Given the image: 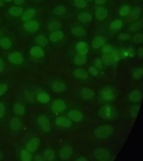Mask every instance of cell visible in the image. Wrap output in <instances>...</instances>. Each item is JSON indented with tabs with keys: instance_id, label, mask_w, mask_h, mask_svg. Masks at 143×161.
I'll return each mask as SVG.
<instances>
[{
	"instance_id": "obj_1",
	"label": "cell",
	"mask_w": 143,
	"mask_h": 161,
	"mask_svg": "<svg viewBox=\"0 0 143 161\" xmlns=\"http://www.w3.org/2000/svg\"><path fill=\"white\" fill-rule=\"evenodd\" d=\"M113 133V128L109 125H103L96 128L94 132L96 137L105 139L110 137Z\"/></svg>"
},
{
	"instance_id": "obj_2",
	"label": "cell",
	"mask_w": 143,
	"mask_h": 161,
	"mask_svg": "<svg viewBox=\"0 0 143 161\" xmlns=\"http://www.w3.org/2000/svg\"><path fill=\"white\" fill-rule=\"evenodd\" d=\"M115 114V108L111 106L106 105L101 107L98 111V115L104 119H110Z\"/></svg>"
},
{
	"instance_id": "obj_3",
	"label": "cell",
	"mask_w": 143,
	"mask_h": 161,
	"mask_svg": "<svg viewBox=\"0 0 143 161\" xmlns=\"http://www.w3.org/2000/svg\"><path fill=\"white\" fill-rule=\"evenodd\" d=\"M95 157L100 161H106L110 157L109 151L104 148H97L94 152Z\"/></svg>"
},
{
	"instance_id": "obj_4",
	"label": "cell",
	"mask_w": 143,
	"mask_h": 161,
	"mask_svg": "<svg viewBox=\"0 0 143 161\" xmlns=\"http://www.w3.org/2000/svg\"><path fill=\"white\" fill-rule=\"evenodd\" d=\"M102 97L106 100L112 101L115 98V90L111 87H104L102 90Z\"/></svg>"
},
{
	"instance_id": "obj_5",
	"label": "cell",
	"mask_w": 143,
	"mask_h": 161,
	"mask_svg": "<svg viewBox=\"0 0 143 161\" xmlns=\"http://www.w3.org/2000/svg\"><path fill=\"white\" fill-rule=\"evenodd\" d=\"M38 123L39 124L42 129L45 131L48 132L50 131L51 127L50 122L48 118L45 116H40L38 119Z\"/></svg>"
},
{
	"instance_id": "obj_6",
	"label": "cell",
	"mask_w": 143,
	"mask_h": 161,
	"mask_svg": "<svg viewBox=\"0 0 143 161\" xmlns=\"http://www.w3.org/2000/svg\"><path fill=\"white\" fill-rule=\"evenodd\" d=\"M40 140L39 139L36 138H32L30 139L26 144L27 149L29 152H34L39 146Z\"/></svg>"
},
{
	"instance_id": "obj_7",
	"label": "cell",
	"mask_w": 143,
	"mask_h": 161,
	"mask_svg": "<svg viewBox=\"0 0 143 161\" xmlns=\"http://www.w3.org/2000/svg\"><path fill=\"white\" fill-rule=\"evenodd\" d=\"M73 153V149L70 146H65L60 151V157L62 160L68 159Z\"/></svg>"
},
{
	"instance_id": "obj_8",
	"label": "cell",
	"mask_w": 143,
	"mask_h": 161,
	"mask_svg": "<svg viewBox=\"0 0 143 161\" xmlns=\"http://www.w3.org/2000/svg\"><path fill=\"white\" fill-rule=\"evenodd\" d=\"M108 16L107 10L103 7L97 8L95 11V16L98 20L102 21L104 20Z\"/></svg>"
},
{
	"instance_id": "obj_9",
	"label": "cell",
	"mask_w": 143,
	"mask_h": 161,
	"mask_svg": "<svg viewBox=\"0 0 143 161\" xmlns=\"http://www.w3.org/2000/svg\"><path fill=\"white\" fill-rule=\"evenodd\" d=\"M66 108V105L63 100H57L52 105V109L57 113H60Z\"/></svg>"
},
{
	"instance_id": "obj_10",
	"label": "cell",
	"mask_w": 143,
	"mask_h": 161,
	"mask_svg": "<svg viewBox=\"0 0 143 161\" xmlns=\"http://www.w3.org/2000/svg\"><path fill=\"white\" fill-rule=\"evenodd\" d=\"M8 59L12 63L16 64H20L24 61L23 55L19 53H13L10 54Z\"/></svg>"
},
{
	"instance_id": "obj_11",
	"label": "cell",
	"mask_w": 143,
	"mask_h": 161,
	"mask_svg": "<svg viewBox=\"0 0 143 161\" xmlns=\"http://www.w3.org/2000/svg\"><path fill=\"white\" fill-rule=\"evenodd\" d=\"M56 123L59 126L63 128H68L72 125L71 122L69 119L65 117H59L56 120Z\"/></svg>"
},
{
	"instance_id": "obj_12",
	"label": "cell",
	"mask_w": 143,
	"mask_h": 161,
	"mask_svg": "<svg viewBox=\"0 0 143 161\" xmlns=\"http://www.w3.org/2000/svg\"><path fill=\"white\" fill-rule=\"evenodd\" d=\"M140 14V8H135L128 15V20L130 22L136 21L139 18Z\"/></svg>"
},
{
	"instance_id": "obj_13",
	"label": "cell",
	"mask_w": 143,
	"mask_h": 161,
	"mask_svg": "<svg viewBox=\"0 0 143 161\" xmlns=\"http://www.w3.org/2000/svg\"><path fill=\"white\" fill-rule=\"evenodd\" d=\"M143 93L142 92L135 90L130 93V100L133 102H138L142 100Z\"/></svg>"
},
{
	"instance_id": "obj_14",
	"label": "cell",
	"mask_w": 143,
	"mask_h": 161,
	"mask_svg": "<svg viewBox=\"0 0 143 161\" xmlns=\"http://www.w3.org/2000/svg\"><path fill=\"white\" fill-rule=\"evenodd\" d=\"M68 116L69 118H71L72 120L75 121V122H80L82 118L83 115L80 113L79 111L76 110H71L68 113Z\"/></svg>"
},
{
	"instance_id": "obj_15",
	"label": "cell",
	"mask_w": 143,
	"mask_h": 161,
	"mask_svg": "<svg viewBox=\"0 0 143 161\" xmlns=\"http://www.w3.org/2000/svg\"><path fill=\"white\" fill-rule=\"evenodd\" d=\"M87 61V55L86 54H82L78 53L76 55L73 61L74 63L78 66H80L84 64Z\"/></svg>"
},
{
	"instance_id": "obj_16",
	"label": "cell",
	"mask_w": 143,
	"mask_h": 161,
	"mask_svg": "<svg viewBox=\"0 0 143 161\" xmlns=\"http://www.w3.org/2000/svg\"><path fill=\"white\" fill-rule=\"evenodd\" d=\"M30 54L34 57L41 58L44 56V50L40 46H35L32 47L30 50Z\"/></svg>"
},
{
	"instance_id": "obj_17",
	"label": "cell",
	"mask_w": 143,
	"mask_h": 161,
	"mask_svg": "<svg viewBox=\"0 0 143 161\" xmlns=\"http://www.w3.org/2000/svg\"><path fill=\"white\" fill-rule=\"evenodd\" d=\"M76 49L78 53L86 54L88 52V46L86 42H80L76 46Z\"/></svg>"
},
{
	"instance_id": "obj_18",
	"label": "cell",
	"mask_w": 143,
	"mask_h": 161,
	"mask_svg": "<svg viewBox=\"0 0 143 161\" xmlns=\"http://www.w3.org/2000/svg\"><path fill=\"white\" fill-rule=\"evenodd\" d=\"M64 34L63 32L61 31H56L52 32L49 38L52 41L56 42L58 41L61 39L63 38Z\"/></svg>"
},
{
	"instance_id": "obj_19",
	"label": "cell",
	"mask_w": 143,
	"mask_h": 161,
	"mask_svg": "<svg viewBox=\"0 0 143 161\" xmlns=\"http://www.w3.org/2000/svg\"><path fill=\"white\" fill-rule=\"evenodd\" d=\"M106 41L105 40L100 37H96L94 39L92 42V46L94 48L97 49L100 48L102 46H103V44L105 43Z\"/></svg>"
},
{
	"instance_id": "obj_20",
	"label": "cell",
	"mask_w": 143,
	"mask_h": 161,
	"mask_svg": "<svg viewBox=\"0 0 143 161\" xmlns=\"http://www.w3.org/2000/svg\"><path fill=\"white\" fill-rule=\"evenodd\" d=\"M78 19L82 23H88L92 20V15L87 12H81L78 16Z\"/></svg>"
},
{
	"instance_id": "obj_21",
	"label": "cell",
	"mask_w": 143,
	"mask_h": 161,
	"mask_svg": "<svg viewBox=\"0 0 143 161\" xmlns=\"http://www.w3.org/2000/svg\"><path fill=\"white\" fill-rule=\"evenodd\" d=\"M24 26L25 29L29 31H35L37 30L39 28V24L34 21L27 22Z\"/></svg>"
},
{
	"instance_id": "obj_22",
	"label": "cell",
	"mask_w": 143,
	"mask_h": 161,
	"mask_svg": "<svg viewBox=\"0 0 143 161\" xmlns=\"http://www.w3.org/2000/svg\"><path fill=\"white\" fill-rule=\"evenodd\" d=\"M74 75L75 77L82 79H86L88 76L87 72L85 70L81 68L76 69L74 72Z\"/></svg>"
},
{
	"instance_id": "obj_23",
	"label": "cell",
	"mask_w": 143,
	"mask_h": 161,
	"mask_svg": "<svg viewBox=\"0 0 143 161\" xmlns=\"http://www.w3.org/2000/svg\"><path fill=\"white\" fill-rule=\"evenodd\" d=\"M52 88L56 92H63L65 89V86L62 82H54L52 84Z\"/></svg>"
},
{
	"instance_id": "obj_24",
	"label": "cell",
	"mask_w": 143,
	"mask_h": 161,
	"mask_svg": "<svg viewBox=\"0 0 143 161\" xmlns=\"http://www.w3.org/2000/svg\"><path fill=\"white\" fill-rule=\"evenodd\" d=\"M81 93H82V95L83 96V97L86 99L92 98L95 95L94 92L91 89L88 88H83L81 91Z\"/></svg>"
},
{
	"instance_id": "obj_25",
	"label": "cell",
	"mask_w": 143,
	"mask_h": 161,
	"mask_svg": "<svg viewBox=\"0 0 143 161\" xmlns=\"http://www.w3.org/2000/svg\"><path fill=\"white\" fill-rule=\"evenodd\" d=\"M72 33L77 37H81L85 35L86 32L80 26H76L72 29Z\"/></svg>"
},
{
	"instance_id": "obj_26",
	"label": "cell",
	"mask_w": 143,
	"mask_h": 161,
	"mask_svg": "<svg viewBox=\"0 0 143 161\" xmlns=\"http://www.w3.org/2000/svg\"><path fill=\"white\" fill-rule=\"evenodd\" d=\"M14 113L18 115H22L25 113L24 106L20 103H17L14 107Z\"/></svg>"
},
{
	"instance_id": "obj_27",
	"label": "cell",
	"mask_w": 143,
	"mask_h": 161,
	"mask_svg": "<svg viewBox=\"0 0 143 161\" xmlns=\"http://www.w3.org/2000/svg\"><path fill=\"white\" fill-rule=\"evenodd\" d=\"M35 13V10L34 8H30L28 10L23 16V20L24 21H28L30 20Z\"/></svg>"
},
{
	"instance_id": "obj_28",
	"label": "cell",
	"mask_w": 143,
	"mask_h": 161,
	"mask_svg": "<svg viewBox=\"0 0 143 161\" xmlns=\"http://www.w3.org/2000/svg\"><path fill=\"white\" fill-rule=\"evenodd\" d=\"M23 10L21 8H18V7H12L10 8L9 10V13L11 15L14 16H18L21 15L23 14Z\"/></svg>"
},
{
	"instance_id": "obj_29",
	"label": "cell",
	"mask_w": 143,
	"mask_h": 161,
	"mask_svg": "<svg viewBox=\"0 0 143 161\" xmlns=\"http://www.w3.org/2000/svg\"><path fill=\"white\" fill-rule=\"evenodd\" d=\"M143 22L142 20H139L133 23L130 25V30L133 31H136L142 29L143 27Z\"/></svg>"
},
{
	"instance_id": "obj_30",
	"label": "cell",
	"mask_w": 143,
	"mask_h": 161,
	"mask_svg": "<svg viewBox=\"0 0 143 161\" xmlns=\"http://www.w3.org/2000/svg\"><path fill=\"white\" fill-rule=\"evenodd\" d=\"M35 41L38 44L41 45L42 46H46L48 44V41L47 39L43 35H39L35 39Z\"/></svg>"
},
{
	"instance_id": "obj_31",
	"label": "cell",
	"mask_w": 143,
	"mask_h": 161,
	"mask_svg": "<svg viewBox=\"0 0 143 161\" xmlns=\"http://www.w3.org/2000/svg\"><path fill=\"white\" fill-rule=\"evenodd\" d=\"M11 125L12 129L15 130L19 129L21 127V121L20 119L18 117H14L11 122Z\"/></svg>"
},
{
	"instance_id": "obj_32",
	"label": "cell",
	"mask_w": 143,
	"mask_h": 161,
	"mask_svg": "<svg viewBox=\"0 0 143 161\" xmlns=\"http://www.w3.org/2000/svg\"><path fill=\"white\" fill-rule=\"evenodd\" d=\"M38 100L41 102L43 104L48 103L50 100V97L48 94L45 93H41L38 95Z\"/></svg>"
},
{
	"instance_id": "obj_33",
	"label": "cell",
	"mask_w": 143,
	"mask_h": 161,
	"mask_svg": "<svg viewBox=\"0 0 143 161\" xmlns=\"http://www.w3.org/2000/svg\"><path fill=\"white\" fill-rule=\"evenodd\" d=\"M130 12V7L128 5H124L120 8L119 15L121 16H126Z\"/></svg>"
},
{
	"instance_id": "obj_34",
	"label": "cell",
	"mask_w": 143,
	"mask_h": 161,
	"mask_svg": "<svg viewBox=\"0 0 143 161\" xmlns=\"http://www.w3.org/2000/svg\"><path fill=\"white\" fill-rule=\"evenodd\" d=\"M102 60L106 65H111L113 64L115 61L112 57L111 55H109L107 54H104L102 57Z\"/></svg>"
},
{
	"instance_id": "obj_35",
	"label": "cell",
	"mask_w": 143,
	"mask_h": 161,
	"mask_svg": "<svg viewBox=\"0 0 143 161\" xmlns=\"http://www.w3.org/2000/svg\"><path fill=\"white\" fill-rule=\"evenodd\" d=\"M21 160L24 161H29L32 160V155L26 150H23L20 153Z\"/></svg>"
},
{
	"instance_id": "obj_36",
	"label": "cell",
	"mask_w": 143,
	"mask_h": 161,
	"mask_svg": "<svg viewBox=\"0 0 143 161\" xmlns=\"http://www.w3.org/2000/svg\"><path fill=\"white\" fill-rule=\"evenodd\" d=\"M44 157L46 160H49V161H51V160H53L55 157H56V155H55V153L52 150V149H47L45 152V153H44Z\"/></svg>"
},
{
	"instance_id": "obj_37",
	"label": "cell",
	"mask_w": 143,
	"mask_h": 161,
	"mask_svg": "<svg viewBox=\"0 0 143 161\" xmlns=\"http://www.w3.org/2000/svg\"><path fill=\"white\" fill-rule=\"evenodd\" d=\"M11 45V42L8 39L2 38L0 40V46L5 49H9Z\"/></svg>"
},
{
	"instance_id": "obj_38",
	"label": "cell",
	"mask_w": 143,
	"mask_h": 161,
	"mask_svg": "<svg viewBox=\"0 0 143 161\" xmlns=\"http://www.w3.org/2000/svg\"><path fill=\"white\" fill-rule=\"evenodd\" d=\"M123 25L122 22L120 20H115L112 21L110 27L113 30H118L120 29Z\"/></svg>"
},
{
	"instance_id": "obj_39",
	"label": "cell",
	"mask_w": 143,
	"mask_h": 161,
	"mask_svg": "<svg viewBox=\"0 0 143 161\" xmlns=\"http://www.w3.org/2000/svg\"><path fill=\"white\" fill-rule=\"evenodd\" d=\"M74 4L77 8H86L87 6L85 0H74Z\"/></svg>"
},
{
	"instance_id": "obj_40",
	"label": "cell",
	"mask_w": 143,
	"mask_h": 161,
	"mask_svg": "<svg viewBox=\"0 0 143 161\" xmlns=\"http://www.w3.org/2000/svg\"><path fill=\"white\" fill-rule=\"evenodd\" d=\"M61 27V24L58 22L54 21L49 23L48 29L50 31H54L59 29Z\"/></svg>"
},
{
	"instance_id": "obj_41",
	"label": "cell",
	"mask_w": 143,
	"mask_h": 161,
	"mask_svg": "<svg viewBox=\"0 0 143 161\" xmlns=\"http://www.w3.org/2000/svg\"><path fill=\"white\" fill-rule=\"evenodd\" d=\"M65 8L63 6H59L55 8L54 10V13L56 15H61L65 12Z\"/></svg>"
},
{
	"instance_id": "obj_42",
	"label": "cell",
	"mask_w": 143,
	"mask_h": 161,
	"mask_svg": "<svg viewBox=\"0 0 143 161\" xmlns=\"http://www.w3.org/2000/svg\"><path fill=\"white\" fill-rule=\"evenodd\" d=\"M143 76V69H136L133 73V77L136 79H140Z\"/></svg>"
},
{
	"instance_id": "obj_43",
	"label": "cell",
	"mask_w": 143,
	"mask_h": 161,
	"mask_svg": "<svg viewBox=\"0 0 143 161\" xmlns=\"http://www.w3.org/2000/svg\"><path fill=\"white\" fill-rule=\"evenodd\" d=\"M139 109H140V105H135L133 106L131 108V110H130L131 115L134 117H136L138 115Z\"/></svg>"
},
{
	"instance_id": "obj_44",
	"label": "cell",
	"mask_w": 143,
	"mask_h": 161,
	"mask_svg": "<svg viewBox=\"0 0 143 161\" xmlns=\"http://www.w3.org/2000/svg\"><path fill=\"white\" fill-rule=\"evenodd\" d=\"M133 39L135 43H141L143 41V34L138 33L134 35Z\"/></svg>"
},
{
	"instance_id": "obj_45",
	"label": "cell",
	"mask_w": 143,
	"mask_h": 161,
	"mask_svg": "<svg viewBox=\"0 0 143 161\" xmlns=\"http://www.w3.org/2000/svg\"><path fill=\"white\" fill-rule=\"evenodd\" d=\"M88 70L89 72V73L92 75L93 76H96L97 75H98V70L95 67H89V68H88Z\"/></svg>"
},
{
	"instance_id": "obj_46",
	"label": "cell",
	"mask_w": 143,
	"mask_h": 161,
	"mask_svg": "<svg viewBox=\"0 0 143 161\" xmlns=\"http://www.w3.org/2000/svg\"><path fill=\"white\" fill-rule=\"evenodd\" d=\"M112 50V48L111 46L107 45L103 46L102 48V51L104 53L107 54L111 52Z\"/></svg>"
},
{
	"instance_id": "obj_47",
	"label": "cell",
	"mask_w": 143,
	"mask_h": 161,
	"mask_svg": "<svg viewBox=\"0 0 143 161\" xmlns=\"http://www.w3.org/2000/svg\"><path fill=\"white\" fill-rule=\"evenodd\" d=\"M119 38L121 40L125 41V40H127L128 39H129L130 35L126 33H122V34H120Z\"/></svg>"
},
{
	"instance_id": "obj_48",
	"label": "cell",
	"mask_w": 143,
	"mask_h": 161,
	"mask_svg": "<svg viewBox=\"0 0 143 161\" xmlns=\"http://www.w3.org/2000/svg\"><path fill=\"white\" fill-rule=\"evenodd\" d=\"M7 90V86L6 84H0V96L2 95Z\"/></svg>"
},
{
	"instance_id": "obj_49",
	"label": "cell",
	"mask_w": 143,
	"mask_h": 161,
	"mask_svg": "<svg viewBox=\"0 0 143 161\" xmlns=\"http://www.w3.org/2000/svg\"><path fill=\"white\" fill-rule=\"evenodd\" d=\"M112 57V58L113 59L114 61H119V54L116 51H114L111 54Z\"/></svg>"
},
{
	"instance_id": "obj_50",
	"label": "cell",
	"mask_w": 143,
	"mask_h": 161,
	"mask_svg": "<svg viewBox=\"0 0 143 161\" xmlns=\"http://www.w3.org/2000/svg\"><path fill=\"white\" fill-rule=\"evenodd\" d=\"M5 114V106L4 105L0 102V117H2Z\"/></svg>"
},
{
	"instance_id": "obj_51",
	"label": "cell",
	"mask_w": 143,
	"mask_h": 161,
	"mask_svg": "<svg viewBox=\"0 0 143 161\" xmlns=\"http://www.w3.org/2000/svg\"><path fill=\"white\" fill-rule=\"evenodd\" d=\"M95 64L96 67H97L98 68H101L102 67V63L100 59H97L95 61Z\"/></svg>"
},
{
	"instance_id": "obj_52",
	"label": "cell",
	"mask_w": 143,
	"mask_h": 161,
	"mask_svg": "<svg viewBox=\"0 0 143 161\" xmlns=\"http://www.w3.org/2000/svg\"><path fill=\"white\" fill-rule=\"evenodd\" d=\"M107 0H95V3L97 5H103Z\"/></svg>"
},
{
	"instance_id": "obj_53",
	"label": "cell",
	"mask_w": 143,
	"mask_h": 161,
	"mask_svg": "<svg viewBox=\"0 0 143 161\" xmlns=\"http://www.w3.org/2000/svg\"><path fill=\"white\" fill-rule=\"evenodd\" d=\"M138 55L140 58H143V48H140L138 49Z\"/></svg>"
},
{
	"instance_id": "obj_54",
	"label": "cell",
	"mask_w": 143,
	"mask_h": 161,
	"mask_svg": "<svg viewBox=\"0 0 143 161\" xmlns=\"http://www.w3.org/2000/svg\"><path fill=\"white\" fill-rule=\"evenodd\" d=\"M4 68V64L2 59L0 58V73H1Z\"/></svg>"
},
{
	"instance_id": "obj_55",
	"label": "cell",
	"mask_w": 143,
	"mask_h": 161,
	"mask_svg": "<svg viewBox=\"0 0 143 161\" xmlns=\"http://www.w3.org/2000/svg\"><path fill=\"white\" fill-rule=\"evenodd\" d=\"M15 2L17 5H21L24 3V0H15Z\"/></svg>"
},
{
	"instance_id": "obj_56",
	"label": "cell",
	"mask_w": 143,
	"mask_h": 161,
	"mask_svg": "<svg viewBox=\"0 0 143 161\" xmlns=\"http://www.w3.org/2000/svg\"><path fill=\"white\" fill-rule=\"evenodd\" d=\"M35 160H38V161H42V160H44V158L41 156H36V157H35Z\"/></svg>"
},
{
	"instance_id": "obj_57",
	"label": "cell",
	"mask_w": 143,
	"mask_h": 161,
	"mask_svg": "<svg viewBox=\"0 0 143 161\" xmlns=\"http://www.w3.org/2000/svg\"><path fill=\"white\" fill-rule=\"evenodd\" d=\"M87 159H86L85 157H80V158L78 159V161H87Z\"/></svg>"
},
{
	"instance_id": "obj_58",
	"label": "cell",
	"mask_w": 143,
	"mask_h": 161,
	"mask_svg": "<svg viewBox=\"0 0 143 161\" xmlns=\"http://www.w3.org/2000/svg\"><path fill=\"white\" fill-rule=\"evenodd\" d=\"M2 4H3V3H2V1H1V0H0V6H1L2 5Z\"/></svg>"
},
{
	"instance_id": "obj_59",
	"label": "cell",
	"mask_w": 143,
	"mask_h": 161,
	"mask_svg": "<svg viewBox=\"0 0 143 161\" xmlns=\"http://www.w3.org/2000/svg\"><path fill=\"white\" fill-rule=\"evenodd\" d=\"M5 1H7V2H9V1H11V0H5Z\"/></svg>"
},
{
	"instance_id": "obj_60",
	"label": "cell",
	"mask_w": 143,
	"mask_h": 161,
	"mask_svg": "<svg viewBox=\"0 0 143 161\" xmlns=\"http://www.w3.org/2000/svg\"><path fill=\"white\" fill-rule=\"evenodd\" d=\"M1 157H2V155H1V152H0V159L1 158Z\"/></svg>"
},
{
	"instance_id": "obj_61",
	"label": "cell",
	"mask_w": 143,
	"mask_h": 161,
	"mask_svg": "<svg viewBox=\"0 0 143 161\" xmlns=\"http://www.w3.org/2000/svg\"><path fill=\"white\" fill-rule=\"evenodd\" d=\"M88 1H92V0H87Z\"/></svg>"
}]
</instances>
